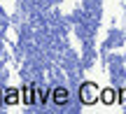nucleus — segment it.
<instances>
[{"label":"nucleus","mask_w":126,"mask_h":114,"mask_svg":"<svg viewBox=\"0 0 126 114\" xmlns=\"http://www.w3.org/2000/svg\"><path fill=\"white\" fill-rule=\"evenodd\" d=\"M79 100H82V105H96V102H100V89L94 82H84L79 86Z\"/></svg>","instance_id":"f257e3e1"},{"label":"nucleus","mask_w":126,"mask_h":114,"mask_svg":"<svg viewBox=\"0 0 126 114\" xmlns=\"http://www.w3.org/2000/svg\"><path fill=\"white\" fill-rule=\"evenodd\" d=\"M21 102L26 107L37 105V89H35V84H23L21 86Z\"/></svg>","instance_id":"f03ea898"},{"label":"nucleus","mask_w":126,"mask_h":114,"mask_svg":"<svg viewBox=\"0 0 126 114\" xmlns=\"http://www.w3.org/2000/svg\"><path fill=\"white\" fill-rule=\"evenodd\" d=\"M51 102L59 107H65L68 102H70V91H68L65 86H56L54 91H51Z\"/></svg>","instance_id":"7ed1b4c3"},{"label":"nucleus","mask_w":126,"mask_h":114,"mask_svg":"<svg viewBox=\"0 0 126 114\" xmlns=\"http://www.w3.org/2000/svg\"><path fill=\"white\" fill-rule=\"evenodd\" d=\"M2 93H5V105H7V107H14V105L21 102V89L7 86V89H2Z\"/></svg>","instance_id":"20e7f679"},{"label":"nucleus","mask_w":126,"mask_h":114,"mask_svg":"<svg viewBox=\"0 0 126 114\" xmlns=\"http://www.w3.org/2000/svg\"><path fill=\"white\" fill-rule=\"evenodd\" d=\"M100 102L103 105H117V89H112V86L100 89Z\"/></svg>","instance_id":"39448f33"},{"label":"nucleus","mask_w":126,"mask_h":114,"mask_svg":"<svg viewBox=\"0 0 126 114\" xmlns=\"http://www.w3.org/2000/svg\"><path fill=\"white\" fill-rule=\"evenodd\" d=\"M51 100V89H37V105H47Z\"/></svg>","instance_id":"423d86ee"},{"label":"nucleus","mask_w":126,"mask_h":114,"mask_svg":"<svg viewBox=\"0 0 126 114\" xmlns=\"http://www.w3.org/2000/svg\"><path fill=\"white\" fill-rule=\"evenodd\" d=\"M117 105L119 107H126V86L124 89H117Z\"/></svg>","instance_id":"0eeeda50"},{"label":"nucleus","mask_w":126,"mask_h":114,"mask_svg":"<svg viewBox=\"0 0 126 114\" xmlns=\"http://www.w3.org/2000/svg\"><path fill=\"white\" fill-rule=\"evenodd\" d=\"M2 107H7V105H5V93H2V89H0V110H2Z\"/></svg>","instance_id":"6e6552de"}]
</instances>
